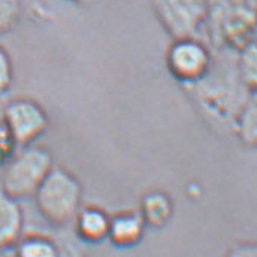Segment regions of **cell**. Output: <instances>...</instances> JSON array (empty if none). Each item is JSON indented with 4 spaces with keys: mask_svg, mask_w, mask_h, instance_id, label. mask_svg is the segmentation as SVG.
I'll use <instances>...</instances> for the list:
<instances>
[{
    "mask_svg": "<svg viewBox=\"0 0 257 257\" xmlns=\"http://www.w3.org/2000/svg\"><path fill=\"white\" fill-rule=\"evenodd\" d=\"M225 257H257V249L254 243L245 242V243H239L236 246H233Z\"/></svg>",
    "mask_w": 257,
    "mask_h": 257,
    "instance_id": "ac0fdd59",
    "label": "cell"
},
{
    "mask_svg": "<svg viewBox=\"0 0 257 257\" xmlns=\"http://www.w3.org/2000/svg\"><path fill=\"white\" fill-rule=\"evenodd\" d=\"M70 2H74V4H79V5H86V4L91 2V0H70Z\"/></svg>",
    "mask_w": 257,
    "mask_h": 257,
    "instance_id": "ffe728a7",
    "label": "cell"
},
{
    "mask_svg": "<svg viewBox=\"0 0 257 257\" xmlns=\"http://www.w3.org/2000/svg\"><path fill=\"white\" fill-rule=\"evenodd\" d=\"M14 79V70H13V62L8 55V52L0 46V94H5Z\"/></svg>",
    "mask_w": 257,
    "mask_h": 257,
    "instance_id": "2e32d148",
    "label": "cell"
},
{
    "mask_svg": "<svg viewBox=\"0 0 257 257\" xmlns=\"http://www.w3.org/2000/svg\"><path fill=\"white\" fill-rule=\"evenodd\" d=\"M146 222L140 212H124L110 218L107 237L118 246H131L140 242Z\"/></svg>",
    "mask_w": 257,
    "mask_h": 257,
    "instance_id": "9c48e42d",
    "label": "cell"
},
{
    "mask_svg": "<svg viewBox=\"0 0 257 257\" xmlns=\"http://www.w3.org/2000/svg\"><path fill=\"white\" fill-rule=\"evenodd\" d=\"M234 131L240 141L248 146L254 147L257 141V106H255V95H252L239 110L234 121Z\"/></svg>",
    "mask_w": 257,
    "mask_h": 257,
    "instance_id": "4fadbf2b",
    "label": "cell"
},
{
    "mask_svg": "<svg viewBox=\"0 0 257 257\" xmlns=\"http://www.w3.org/2000/svg\"><path fill=\"white\" fill-rule=\"evenodd\" d=\"M236 55L233 50H215L207 73L198 82L188 85V91L206 115L221 122L233 124L240 107L255 95L239 74Z\"/></svg>",
    "mask_w": 257,
    "mask_h": 257,
    "instance_id": "6da1fadb",
    "label": "cell"
},
{
    "mask_svg": "<svg viewBox=\"0 0 257 257\" xmlns=\"http://www.w3.org/2000/svg\"><path fill=\"white\" fill-rule=\"evenodd\" d=\"M14 252L16 257H61L59 245L41 234H31L25 239H19Z\"/></svg>",
    "mask_w": 257,
    "mask_h": 257,
    "instance_id": "7c38bea8",
    "label": "cell"
},
{
    "mask_svg": "<svg viewBox=\"0 0 257 257\" xmlns=\"http://www.w3.org/2000/svg\"><path fill=\"white\" fill-rule=\"evenodd\" d=\"M141 216L152 227H162L168 222L173 213V203L164 192L155 191L147 194L141 203Z\"/></svg>",
    "mask_w": 257,
    "mask_h": 257,
    "instance_id": "8fae6325",
    "label": "cell"
},
{
    "mask_svg": "<svg viewBox=\"0 0 257 257\" xmlns=\"http://www.w3.org/2000/svg\"><path fill=\"white\" fill-rule=\"evenodd\" d=\"M257 0H207L204 28L215 50L239 52L255 41Z\"/></svg>",
    "mask_w": 257,
    "mask_h": 257,
    "instance_id": "7a4b0ae2",
    "label": "cell"
},
{
    "mask_svg": "<svg viewBox=\"0 0 257 257\" xmlns=\"http://www.w3.org/2000/svg\"><path fill=\"white\" fill-rule=\"evenodd\" d=\"M52 167V156L47 150L26 146L5 164L2 192L16 200L34 195Z\"/></svg>",
    "mask_w": 257,
    "mask_h": 257,
    "instance_id": "277c9868",
    "label": "cell"
},
{
    "mask_svg": "<svg viewBox=\"0 0 257 257\" xmlns=\"http://www.w3.org/2000/svg\"><path fill=\"white\" fill-rule=\"evenodd\" d=\"M76 228L79 236L86 242H100L107 237L110 218L97 207H88L76 215Z\"/></svg>",
    "mask_w": 257,
    "mask_h": 257,
    "instance_id": "30bf717a",
    "label": "cell"
},
{
    "mask_svg": "<svg viewBox=\"0 0 257 257\" xmlns=\"http://www.w3.org/2000/svg\"><path fill=\"white\" fill-rule=\"evenodd\" d=\"M35 197L41 215L55 225H64L73 221L79 212L82 188L79 180L65 168L52 167Z\"/></svg>",
    "mask_w": 257,
    "mask_h": 257,
    "instance_id": "3957f363",
    "label": "cell"
},
{
    "mask_svg": "<svg viewBox=\"0 0 257 257\" xmlns=\"http://www.w3.org/2000/svg\"><path fill=\"white\" fill-rule=\"evenodd\" d=\"M4 122L17 146L26 147L38 140L49 127L44 109L31 98H16L5 107Z\"/></svg>",
    "mask_w": 257,
    "mask_h": 257,
    "instance_id": "52a82bcc",
    "label": "cell"
},
{
    "mask_svg": "<svg viewBox=\"0 0 257 257\" xmlns=\"http://www.w3.org/2000/svg\"><path fill=\"white\" fill-rule=\"evenodd\" d=\"M17 143L10 134L5 122H0V165H5L16 155Z\"/></svg>",
    "mask_w": 257,
    "mask_h": 257,
    "instance_id": "e0dca14e",
    "label": "cell"
},
{
    "mask_svg": "<svg viewBox=\"0 0 257 257\" xmlns=\"http://www.w3.org/2000/svg\"><path fill=\"white\" fill-rule=\"evenodd\" d=\"M155 14L174 38L197 37L204 28L207 0H152Z\"/></svg>",
    "mask_w": 257,
    "mask_h": 257,
    "instance_id": "5b68a950",
    "label": "cell"
},
{
    "mask_svg": "<svg viewBox=\"0 0 257 257\" xmlns=\"http://www.w3.org/2000/svg\"><path fill=\"white\" fill-rule=\"evenodd\" d=\"M23 231V210L19 201L0 192V249L14 246Z\"/></svg>",
    "mask_w": 257,
    "mask_h": 257,
    "instance_id": "ba28073f",
    "label": "cell"
},
{
    "mask_svg": "<svg viewBox=\"0 0 257 257\" xmlns=\"http://www.w3.org/2000/svg\"><path fill=\"white\" fill-rule=\"evenodd\" d=\"M20 11V0H0V34H5L16 26Z\"/></svg>",
    "mask_w": 257,
    "mask_h": 257,
    "instance_id": "9a60e30c",
    "label": "cell"
},
{
    "mask_svg": "<svg viewBox=\"0 0 257 257\" xmlns=\"http://www.w3.org/2000/svg\"><path fill=\"white\" fill-rule=\"evenodd\" d=\"M255 41L243 47L237 52L236 61H237V70L239 74L246 85L248 89L255 92L257 85V50H255Z\"/></svg>",
    "mask_w": 257,
    "mask_h": 257,
    "instance_id": "5bb4252c",
    "label": "cell"
},
{
    "mask_svg": "<svg viewBox=\"0 0 257 257\" xmlns=\"http://www.w3.org/2000/svg\"><path fill=\"white\" fill-rule=\"evenodd\" d=\"M0 257H16L14 246H10V248H2V249H0Z\"/></svg>",
    "mask_w": 257,
    "mask_h": 257,
    "instance_id": "d6986e66",
    "label": "cell"
},
{
    "mask_svg": "<svg viewBox=\"0 0 257 257\" xmlns=\"http://www.w3.org/2000/svg\"><path fill=\"white\" fill-rule=\"evenodd\" d=\"M210 62V50L197 37L174 40L167 53L170 73L186 86L198 82L207 73Z\"/></svg>",
    "mask_w": 257,
    "mask_h": 257,
    "instance_id": "8992f818",
    "label": "cell"
}]
</instances>
